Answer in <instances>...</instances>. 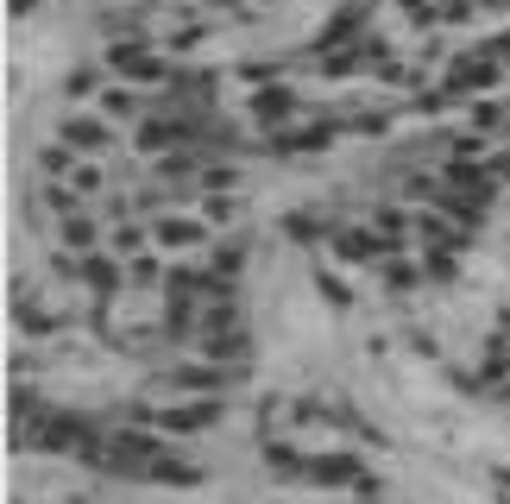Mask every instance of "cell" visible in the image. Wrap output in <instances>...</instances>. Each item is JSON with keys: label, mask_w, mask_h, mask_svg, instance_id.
Here are the masks:
<instances>
[{"label": "cell", "mask_w": 510, "mask_h": 504, "mask_svg": "<svg viewBox=\"0 0 510 504\" xmlns=\"http://www.w3.org/2000/svg\"><path fill=\"white\" fill-rule=\"evenodd\" d=\"M397 7H403L410 20H434V0H397Z\"/></svg>", "instance_id": "9a60e30c"}, {"label": "cell", "mask_w": 510, "mask_h": 504, "mask_svg": "<svg viewBox=\"0 0 510 504\" xmlns=\"http://www.w3.org/2000/svg\"><path fill=\"white\" fill-rule=\"evenodd\" d=\"M139 240H145L139 228H120V234H114V252H139Z\"/></svg>", "instance_id": "5bb4252c"}, {"label": "cell", "mask_w": 510, "mask_h": 504, "mask_svg": "<svg viewBox=\"0 0 510 504\" xmlns=\"http://www.w3.org/2000/svg\"><path fill=\"white\" fill-rule=\"evenodd\" d=\"M89 240H95V228L83 214H63V246H89Z\"/></svg>", "instance_id": "30bf717a"}, {"label": "cell", "mask_w": 510, "mask_h": 504, "mask_svg": "<svg viewBox=\"0 0 510 504\" xmlns=\"http://www.w3.org/2000/svg\"><path fill=\"white\" fill-rule=\"evenodd\" d=\"M504 120H510V108H498V101H479V108H473V126H479V132H498Z\"/></svg>", "instance_id": "9c48e42d"}, {"label": "cell", "mask_w": 510, "mask_h": 504, "mask_svg": "<svg viewBox=\"0 0 510 504\" xmlns=\"http://www.w3.org/2000/svg\"><path fill=\"white\" fill-rule=\"evenodd\" d=\"M101 114L108 120H139V95L120 83V89H101Z\"/></svg>", "instance_id": "52a82bcc"}, {"label": "cell", "mask_w": 510, "mask_h": 504, "mask_svg": "<svg viewBox=\"0 0 510 504\" xmlns=\"http://www.w3.org/2000/svg\"><path fill=\"white\" fill-rule=\"evenodd\" d=\"M202 221H208V228H227V221H234V202H221V196L202 202Z\"/></svg>", "instance_id": "8fae6325"}, {"label": "cell", "mask_w": 510, "mask_h": 504, "mask_svg": "<svg viewBox=\"0 0 510 504\" xmlns=\"http://www.w3.org/2000/svg\"><path fill=\"white\" fill-rule=\"evenodd\" d=\"M448 83H454V89H491V83H498V57H460Z\"/></svg>", "instance_id": "277c9868"}, {"label": "cell", "mask_w": 510, "mask_h": 504, "mask_svg": "<svg viewBox=\"0 0 510 504\" xmlns=\"http://www.w3.org/2000/svg\"><path fill=\"white\" fill-rule=\"evenodd\" d=\"M290 108H297V95H290V89H259L252 95V114L271 126V120H290Z\"/></svg>", "instance_id": "8992f818"}, {"label": "cell", "mask_w": 510, "mask_h": 504, "mask_svg": "<svg viewBox=\"0 0 510 504\" xmlns=\"http://www.w3.org/2000/svg\"><path fill=\"white\" fill-rule=\"evenodd\" d=\"M214 416H221V404H214V397H195V404H171V410H139V422H158V428H171V436H189V428H208Z\"/></svg>", "instance_id": "7a4b0ae2"}, {"label": "cell", "mask_w": 510, "mask_h": 504, "mask_svg": "<svg viewBox=\"0 0 510 504\" xmlns=\"http://www.w3.org/2000/svg\"><path fill=\"white\" fill-rule=\"evenodd\" d=\"M32 7H38V0H13V13H32Z\"/></svg>", "instance_id": "2e32d148"}, {"label": "cell", "mask_w": 510, "mask_h": 504, "mask_svg": "<svg viewBox=\"0 0 510 504\" xmlns=\"http://www.w3.org/2000/svg\"><path fill=\"white\" fill-rule=\"evenodd\" d=\"M63 146L101 152V146H108V126H101V120H63Z\"/></svg>", "instance_id": "5b68a950"}, {"label": "cell", "mask_w": 510, "mask_h": 504, "mask_svg": "<svg viewBox=\"0 0 510 504\" xmlns=\"http://www.w3.org/2000/svg\"><path fill=\"white\" fill-rule=\"evenodd\" d=\"M76 271H83V277H89V284H95V291H114V284H120V271H114V265H108V259H83V265H76Z\"/></svg>", "instance_id": "ba28073f"}, {"label": "cell", "mask_w": 510, "mask_h": 504, "mask_svg": "<svg viewBox=\"0 0 510 504\" xmlns=\"http://www.w3.org/2000/svg\"><path fill=\"white\" fill-rule=\"evenodd\" d=\"M101 177H95V164H76V171H69V189H95Z\"/></svg>", "instance_id": "4fadbf2b"}, {"label": "cell", "mask_w": 510, "mask_h": 504, "mask_svg": "<svg viewBox=\"0 0 510 504\" xmlns=\"http://www.w3.org/2000/svg\"><path fill=\"white\" fill-rule=\"evenodd\" d=\"M126 277H132V284H158L164 271H158V259H132V265H126Z\"/></svg>", "instance_id": "7c38bea8"}, {"label": "cell", "mask_w": 510, "mask_h": 504, "mask_svg": "<svg viewBox=\"0 0 510 504\" xmlns=\"http://www.w3.org/2000/svg\"><path fill=\"white\" fill-rule=\"evenodd\" d=\"M108 69L114 76H132V83H171V69L164 57H152V44H108Z\"/></svg>", "instance_id": "6da1fadb"}, {"label": "cell", "mask_w": 510, "mask_h": 504, "mask_svg": "<svg viewBox=\"0 0 510 504\" xmlns=\"http://www.w3.org/2000/svg\"><path fill=\"white\" fill-rule=\"evenodd\" d=\"M158 246H202L208 240V221H189V214H164V221L152 228Z\"/></svg>", "instance_id": "3957f363"}]
</instances>
